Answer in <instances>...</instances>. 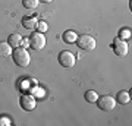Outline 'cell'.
Instances as JSON below:
<instances>
[{"label":"cell","mask_w":132,"mask_h":126,"mask_svg":"<svg viewBox=\"0 0 132 126\" xmlns=\"http://www.w3.org/2000/svg\"><path fill=\"white\" fill-rule=\"evenodd\" d=\"M76 43H78V47L85 50V52H93L95 48V40L91 35H78L76 38Z\"/></svg>","instance_id":"cell-2"},{"label":"cell","mask_w":132,"mask_h":126,"mask_svg":"<svg viewBox=\"0 0 132 126\" xmlns=\"http://www.w3.org/2000/svg\"><path fill=\"white\" fill-rule=\"evenodd\" d=\"M29 46L32 47L34 50H43L46 47V37L43 32H34L29 37Z\"/></svg>","instance_id":"cell-5"},{"label":"cell","mask_w":132,"mask_h":126,"mask_svg":"<svg viewBox=\"0 0 132 126\" xmlns=\"http://www.w3.org/2000/svg\"><path fill=\"white\" fill-rule=\"evenodd\" d=\"M76 38H78V35H76L75 31H66L65 34H63V41L68 43V44H72V43L76 41Z\"/></svg>","instance_id":"cell-12"},{"label":"cell","mask_w":132,"mask_h":126,"mask_svg":"<svg viewBox=\"0 0 132 126\" xmlns=\"http://www.w3.org/2000/svg\"><path fill=\"white\" fill-rule=\"evenodd\" d=\"M41 2H46V3H50V2H53V0H41Z\"/></svg>","instance_id":"cell-19"},{"label":"cell","mask_w":132,"mask_h":126,"mask_svg":"<svg viewBox=\"0 0 132 126\" xmlns=\"http://www.w3.org/2000/svg\"><path fill=\"white\" fill-rule=\"evenodd\" d=\"M97 106H98L103 112H112L114 107H116V100H114L112 95H103V97H98V100L95 101Z\"/></svg>","instance_id":"cell-3"},{"label":"cell","mask_w":132,"mask_h":126,"mask_svg":"<svg viewBox=\"0 0 132 126\" xmlns=\"http://www.w3.org/2000/svg\"><path fill=\"white\" fill-rule=\"evenodd\" d=\"M12 59L19 68H27L31 62V56H29V53L27 52L25 47H16L12 52Z\"/></svg>","instance_id":"cell-1"},{"label":"cell","mask_w":132,"mask_h":126,"mask_svg":"<svg viewBox=\"0 0 132 126\" xmlns=\"http://www.w3.org/2000/svg\"><path fill=\"white\" fill-rule=\"evenodd\" d=\"M37 28H38V32H44V31H47L48 25H47V22L41 21V22H38V23H37Z\"/></svg>","instance_id":"cell-15"},{"label":"cell","mask_w":132,"mask_h":126,"mask_svg":"<svg viewBox=\"0 0 132 126\" xmlns=\"http://www.w3.org/2000/svg\"><path fill=\"white\" fill-rule=\"evenodd\" d=\"M10 54H12V47H10L9 43H0V59L9 57Z\"/></svg>","instance_id":"cell-9"},{"label":"cell","mask_w":132,"mask_h":126,"mask_svg":"<svg viewBox=\"0 0 132 126\" xmlns=\"http://www.w3.org/2000/svg\"><path fill=\"white\" fill-rule=\"evenodd\" d=\"M120 37H122V38H129V37H131V31H129V29H122Z\"/></svg>","instance_id":"cell-17"},{"label":"cell","mask_w":132,"mask_h":126,"mask_svg":"<svg viewBox=\"0 0 132 126\" xmlns=\"http://www.w3.org/2000/svg\"><path fill=\"white\" fill-rule=\"evenodd\" d=\"M84 97H85V100L88 101V103H91V104H94L97 100H98V94L95 93L94 89H90V91H87V93L84 94Z\"/></svg>","instance_id":"cell-13"},{"label":"cell","mask_w":132,"mask_h":126,"mask_svg":"<svg viewBox=\"0 0 132 126\" xmlns=\"http://www.w3.org/2000/svg\"><path fill=\"white\" fill-rule=\"evenodd\" d=\"M113 50L118 56H126L128 53V44L122 38H114L113 40Z\"/></svg>","instance_id":"cell-6"},{"label":"cell","mask_w":132,"mask_h":126,"mask_svg":"<svg viewBox=\"0 0 132 126\" xmlns=\"http://www.w3.org/2000/svg\"><path fill=\"white\" fill-rule=\"evenodd\" d=\"M37 18L35 16H25L24 19H22V25H24L27 29H35L37 28Z\"/></svg>","instance_id":"cell-8"},{"label":"cell","mask_w":132,"mask_h":126,"mask_svg":"<svg viewBox=\"0 0 132 126\" xmlns=\"http://www.w3.org/2000/svg\"><path fill=\"white\" fill-rule=\"evenodd\" d=\"M118 103L119 104H128L131 101V91H120L118 93Z\"/></svg>","instance_id":"cell-11"},{"label":"cell","mask_w":132,"mask_h":126,"mask_svg":"<svg viewBox=\"0 0 132 126\" xmlns=\"http://www.w3.org/2000/svg\"><path fill=\"white\" fill-rule=\"evenodd\" d=\"M75 62H76V57L73 53L68 52V50H63V52L59 53V63L63 68H73Z\"/></svg>","instance_id":"cell-4"},{"label":"cell","mask_w":132,"mask_h":126,"mask_svg":"<svg viewBox=\"0 0 132 126\" xmlns=\"http://www.w3.org/2000/svg\"><path fill=\"white\" fill-rule=\"evenodd\" d=\"M40 3V0H22V5H24L25 9H35Z\"/></svg>","instance_id":"cell-14"},{"label":"cell","mask_w":132,"mask_h":126,"mask_svg":"<svg viewBox=\"0 0 132 126\" xmlns=\"http://www.w3.org/2000/svg\"><path fill=\"white\" fill-rule=\"evenodd\" d=\"M35 106H37V101H35V98L32 95H22L21 97V107L24 110L31 112V110L35 108Z\"/></svg>","instance_id":"cell-7"},{"label":"cell","mask_w":132,"mask_h":126,"mask_svg":"<svg viewBox=\"0 0 132 126\" xmlns=\"http://www.w3.org/2000/svg\"><path fill=\"white\" fill-rule=\"evenodd\" d=\"M9 125H12V122L7 117H0V126H9Z\"/></svg>","instance_id":"cell-16"},{"label":"cell","mask_w":132,"mask_h":126,"mask_svg":"<svg viewBox=\"0 0 132 126\" xmlns=\"http://www.w3.org/2000/svg\"><path fill=\"white\" fill-rule=\"evenodd\" d=\"M21 41H22V37H21L18 32L10 34V35H9V40H7V43L10 44V47H13V48H16V47L21 46Z\"/></svg>","instance_id":"cell-10"},{"label":"cell","mask_w":132,"mask_h":126,"mask_svg":"<svg viewBox=\"0 0 132 126\" xmlns=\"http://www.w3.org/2000/svg\"><path fill=\"white\" fill-rule=\"evenodd\" d=\"M21 46L22 47H27V46H29V40H27V38H22V41H21Z\"/></svg>","instance_id":"cell-18"}]
</instances>
